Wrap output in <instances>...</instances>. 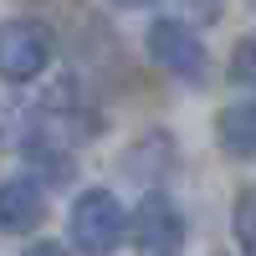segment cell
I'll use <instances>...</instances> for the list:
<instances>
[{
	"mask_svg": "<svg viewBox=\"0 0 256 256\" xmlns=\"http://www.w3.org/2000/svg\"><path fill=\"white\" fill-rule=\"evenodd\" d=\"M144 46H148V56H154V67H164L169 77L190 82V88H205V82H210V56H205V41H200V31L190 26V20L159 16L154 26H148Z\"/></svg>",
	"mask_w": 256,
	"mask_h": 256,
	"instance_id": "1",
	"label": "cell"
},
{
	"mask_svg": "<svg viewBox=\"0 0 256 256\" xmlns=\"http://www.w3.org/2000/svg\"><path fill=\"white\" fill-rule=\"evenodd\" d=\"M56 56V36L52 26H41L31 16H16V20H0V82H36L41 72L52 67Z\"/></svg>",
	"mask_w": 256,
	"mask_h": 256,
	"instance_id": "2",
	"label": "cell"
},
{
	"mask_svg": "<svg viewBox=\"0 0 256 256\" xmlns=\"http://www.w3.org/2000/svg\"><path fill=\"white\" fill-rule=\"evenodd\" d=\"M128 230V210L118 205L113 190H88L72 200V220H67V246L72 251H113Z\"/></svg>",
	"mask_w": 256,
	"mask_h": 256,
	"instance_id": "3",
	"label": "cell"
},
{
	"mask_svg": "<svg viewBox=\"0 0 256 256\" xmlns=\"http://www.w3.org/2000/svg\"><path fill=\"white\" fill-rule=\"evenodd\" d=\"M128 230H134V246L148 256H169L184 246V216L164 195H144L138 210L128 216Z\"/></svg>",
	"mask_w": 256,
	"mask_h": 256,
	"instance_id": "4",
	"label": "cell"
},
{
	"mask_svg": "<svg viewBox=\"0 0 256 256\" xmlns=\"http://www.w3.org/2000/svg\"><path fill=\"white\" fill-rule=\"evenodd\" d=\"M41 216H46V195H41V184H36L31 174L0 184V230L26 236V230L41 226Z\"/></svg>",
	"mask_w": 256,
	"mask_h": 256,
	"instance_id": "5",
	"label": "cell"
},
{
	"mask_svg": "<svg viewBox=\"0 0 256 256\" xmlns=\"http://www.w3.org/2000/svg\"><path fill=\"white\" fill-rule=\"evenodd\" d=\"M216 138H220V148L230 159H256V98H241L230 108H220Z\"/></svg>",
	"mask_w": 256,
	"mask_h": 256,
	"instance_id": "6",
	"label": "cell"
},
{
	"mask_svg": "<svg viewBox=\"0 0 256 256\" xmlns=\"http://www.w3.org/2000/svg\"><path fill=\"white\" fill-rule=\"evenodd\" d=\"M26 159H31V169H41V174H46V184H67V180H72V154H62L56 138H46V144H26Z\"/></svg>",
	"mask_w": 256,
	"mask_h": 256,
	"instance_id": "7",
	"label": "cell"
},
{
	"mask_svg": "<svg viewBox=\"0 0 256 256\" xmlns=\"http://www.w3.org/2000/svg\"><path fill=\"white\" fill-rule=\"evenodd\" d=\"M230 82H236L241 92H256V31H246L236 46H230Z\"/></svg>",
	"mask_w": 256,
	"mask_h": 256,
	"instance_id": "8",
	"label": "cell"
},
{
	"mask_svg": "<svg viewBox=\"0 0 256 256\" xmlns=\"http://www.w3.org/2000/svg\"><path fill=\"white\" fill-rule=\"evenodd\" d=\"M236 241H241V251H256V200L251 195L236 200Z\"/></svg>",
	"mask_w": 256,
	"mask_h": 256,
	"instance_id": "9",
	"label": "cell"
},
{
	"mask_svg": "<svg viewBox=\"0 0 256 256\" xmlns=\"http://www.w3.org/2000/svg\"><path fill=\"white\" fill-rule=\"evenodd\" d=\"M180 10L190 16V20H200V26H216V20H220V0H180Z\"/></svg>",
	"mask_w": 256,
	"mask_h": 256,
	"instance_id": "10",
	"label": "cell"
},
{
	"mask_svg": "<svg viewBox=\"0 0 256 256\" xmlns=\"http://www.w3.org/2000/svg\"><path fill=\"white\" fill-rule=\"evenodd\" d=\"M108 6H118V10H144V6H154V0H108Z\"/></svg>",
	"mask_w": 256,
	"mask_h": 256,
	"instance_id": "11",
	"label": "cell"
},
{
	"mask_svg": "<svg viewBox=\"0 0 256 256\" xmlns=\"http://www.w3.org/2000/svg\"><path fill=\"white\" fill-rule=\"evenodd\" d=\"M251 6H256V0H251Z\"/></svg>",
	"mask_w": 256,
	"mask_h": 256,
	"instance_id": "12",
	"label": "cell"
}]
</instances>
